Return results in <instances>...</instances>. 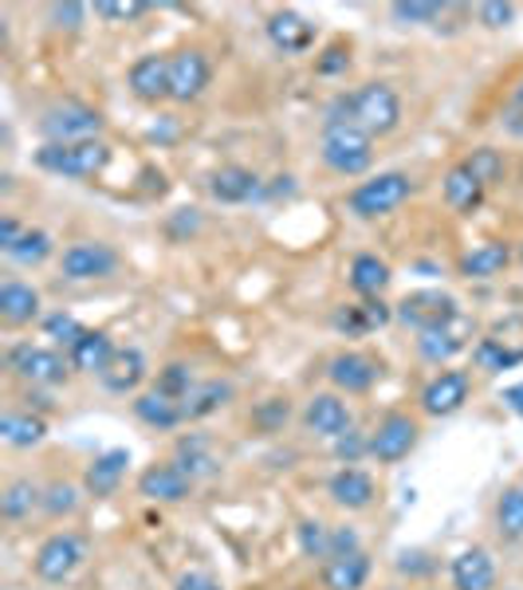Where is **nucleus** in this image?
<instances>
[{
  "label": "nucleus",
  "instance_id": "52",
  "mask_svg": "<svg viewBox=\"0 0 523 590\" xmlns=\"http://www.w3.org/2000/svg\"><path fill=\"white\" fill-rule=\"evenodd\" d=\"M350 552H363L355 527H331V555H350Z\"/></svg>",
  "mask_w": 523,
  "mask_h": 590
},
{
  "label": "nucleus",
  "instance_id": "50",
  "mask_svg": "<svg viewBox=\"0 0 523 590\" xmlns=\"http://www.w3.org/2000/svg\"><path fill=\"white\" fill-rule=\"evenodd\" d=\"M47 20H52L56 29H67V32L84 29L87 4H52V9H47Z\"/></svg>",
  "mask_w": 523,
  "mask_h": 590
},
{
  "label": "nucleus",
  "instance_id": "5",
  "mask_svg": "<svg viewBox=\"0 0 523 590\" xmlns=\"http://www.w3.org/2000/svg\"><path fill=\"white\" fill-rule=\"evenodd\" d=\"M103 126L107 119L94 107L87 103H56L47 107L44 114H40V134H44V142H59V146H71V142H99L103 138Z\"/></svg>",
  "mask_w": 523,
  "mask_h": 590
},
{
  "label": "nucleus",
  "instance_id": "13",
  "mask_svg": "<svg viewBox=\"0 0 523 590\" xmlns=\"http://www.w3.org/2000/svg\"><path fill=\"white\" fill-rule=\"evenodd\" d=\"M303 430L311 437H343L346 430H355V413L346 405L343 393L335 390H323V393H311L308 405H303Z\"/></svg>",
  "mask_w": 523,
  "mask_h": 590
},
{
  "label": "nucleus",
  "instance_id": "34",
  "mask_svg": "<svg viewBox=\"0 0 523 590\" xmlns=\"http://www.w3.org/2000/svg\"><path fill=\"white\" fill-rule=\"evenodd\" d=\"M346 276H350V288H355L358 300H378L393 280L390 264L378 253H358L355 260H350V272Z\"/></svg>",
  "mask_w": 523,
  "mask_h": 590
},
{
  "label": "nucleus",
  "instance_id": "3",
  "mask_svg": "<svg viewBox=\"0 0 523 590\" xmlns=\"http://www.w3.org/2000/svg\"><path fill=\"white\" fill-rule=\"evenodd\" d=\"M413 197V178L402 169H386V174H374V178L358 181L350 193H346V209L358 216V221H378V216H390L393 209H402Z\"/></svg>",
  "mask_w": 523,
  "mask_h": 590
},
{
  "label": "nucleus",
  "instance_id": "24",
  "mask_svg": "<svg viewBox=\"0 0 523 590\" xmlns=\"http://www.w3.org/2000/svg\"><path fill=\"white\" fill-rule=\"evenodd\" d=\"M327 492L338 508H346V512H363V508H370L374 497H378V485H374V477L366 469L343 465V469L327 480Z\"/></svg>",
  "mask_w": 523,
  "mask_h": 590
},
{
  "label": "nucleus",
  "instance_id": "28",
  "mask_svg": "<svg viewBox=\"0 0 523 590\" xmlns=\"http://www.w3.org/2000/svg\"><path fill=\"white\" fill-rule=\"evenodd\" d=\"M114 343L107 331H94L87 327L84 335L75 338L71 347H67V363H71V370H79V375H103L107 363L114 358Z\"/></svg>",
  "mask_w": 523,
  "mask_h": 590
},
{
  "label": "nucleus",
  "instance_id": "33",
  "mask_svg": "<svg viewBox=\"0 0 523 590\" xmlns=\"http://www.w3.org/2000/svg\"><path fill=\"white\" fill-rule=\"evenodd\" d=\"M370 571H374V563L366 552L331 555V559L323 563V590H363Z\"/></svg>",
  "mask_w": 523,
  "mask_h": 590
},
{
  "label": "nucleus",
  "instance_id": "56",
  "mask_svg": "<svg viewBox=\"0 0 523 590\" xmlns=\"http://www.w3.org/2000/svg\"><path fill=\"white\" fill-rule=\"evenodd\" d=\"M504 405L515 413V418H523V382L508 386V390H504Z\"/></svg>",
  "mask_w": 523,
  "mask_h": 590
},
{
  "label": "nucleus",
  "instance_id": "47",
  "mask_svg": "<svg viewBox=\"0 0 523 590\" xmlns=\"http://www.w3.org/2000/svg\"><path fill=\"white\" fill-rule=\"evenodd\" d=\"M84 331H87L84 323H79L75 315H67V311H56V315L44 319V335L56 338V343H64V347H71V343L84 335Z\"/></svg>",
  "mask_w": 523,
  "mask_h": 590
},
{
  "label": "nucleus",
  "instance_id": "41",
  "mask_svg": "<svg viewBox=\"0 0 523 590\" xmlns=\"http://www.w3.org/2000/svg\"><path fill=\"white\" fill-rule=\"evenodd\" d=\"M291 422V398H264V402H256V410H253V430L256 433H280L283 425Z\"/></svg>",
  "mask_w": 523,
  "mask_h": 590
},
{
  "label": "nucleus",
  "instance_id": "53",
  "mask_svg": "<svg viewBox=\"0 0 523 590\" xmlns=\"http://www.w3.org/2000/svg\"><path fill=\"white\" fill-rule=\"evenodd\" d=\"M174 590H221V582H216L213 575H205V571H186Z\"/></svg>",
  "mask_w": 523,
  "mask_h": 590
},
{
  "label": "nucleus",
  "instance_id": "10",
  "mask_svg": "<svg viewBox=\"0 0 523 590\" xmlns=\"http://www.w3.org/2000/svg\"><path fill=\"white\" fill-rule=\"evenodd\" d=\"M119 253L103 241H75L71 248H64V260H59V272L71 283H91L107 280V276L119 272Z\"/></svg>",
  "mask_w": 523,
  "mask_h": 590
},
{
  "label": "nucleus",
  "instance_id": "38",
  "mask_svg": "<svg viewBox=\"0 0 523 590\" xmlns=\"http://www.w3.org/2000/svg\"><path fill=\"white\" fill-rule=\"evenodd\" d=\"M496 532L504 539H523V485L504 488L496 497Z\"/></svg>",
  "mask_w": 523,
  "mask_h": 590
},
{
  "label": "nucleus",
  "instance_id": "55",
  "mask_svg": "<svg viewBox=\"0 0 523 590\" xmlns=\"http://www.w3.org/2000/svg\"><path fill=\"white\" fill-rule=\"evenodd\" d=\"M500 126H504L508 134H512V138H523V103H508L504 107V119H500Z\"/></svg>",
  "mask_w": 523,
  "mask_h": 590
},
{
  "label": "nucleus",
  "instance_id": "26",
  "mask_svg": "<svg viewBox=\"0 0 523 590\" xmlns=\"http://www.w3.org/2000/svg\"><path fill=\"white\" fill-rule=\"evenodd\" d=\"M418 355L425 358V363L433 366H445L453 363V358L460 355V350H468V327H465V315L457 319V323H448V327H437V331H421L418 338Z\"/></svg>",
  "mask_w": 523,
  "mask_h": 590
},
{
  "label": "nucleus",
  "instance_id": "4",
  "mask_svg": "<svg viewBox=\"0 0 523 590\" xmlns=\"http://www.w3.org/2000/svg\"><path fill=\"white\" fill-rule=\"evenodd\" d=\"M36 162L44 174H56V178H94L111 166V146L103 138L99 142H71V146H59V142H44L36 151Z\"/></svg>",
  "mask_w": 523,
  "mask_h": 590
},
{
  "label": "nucleus",
  "instance_id": "8",
  "mask_svg": "<svg viewBox=\"0 0 523 590\" xmlns=\"http://www.w3.org/2000/svg\"><path fill=\"white\" fill-rule=\"evenodd\" d=\"M87 563V539L79 532H52L44 544L36 547V575L44 582H67L79 567Z\"/></svg>",
  "mask_w": 523,
  "mask_h": 590
},
{
  "label": "nucleus",
  "instance_id": "18",
  "mask_svg": "<svg viewBox=\"0 0 523 590\" xmlns=\"http://www.w3.org/2000/svg\"><path fill=\"white\" fill-rule=\"evenodd\" d=\"M512 260L515 253L508 241H480L468 253H460L457 276H465V280H496V276H504L512 268Z\"/></svg>",
  "mask_w": 523,
  "mask_h": 590
},
{
  "label": "nucleus",
  "instance_id": "20",
  "mask_svg": "<svg viewBox=\"0 0 523 590\" xmlns=\"http://www.w3.org/2000/svg\"><path fill=\"white\" fill-rule=\"evenodd\" d=\"M174 465L186 472L189 480H209L221 472V453H216V441L205 437V433H189V437L178 441L174 449Z\"/></svg>",
  "mask_w": 523,
  "mask_h": 590
},
{
  "label": "nucleus",
  "instance_id": "48",
  "mask_svg": "<svg viewBox=\"0 0 523 590\" xmlns=\"http://www.w3.org/2000/svg\"><path fill=\"white\" fill-rule=\"evenodd\" d=\"M477 20L485 24V29H512L515 4H504V0H485V4H477Z\"/></svg>",
  "mask_w": 523,
  "mask_h": 590
},
{
  "label": "nucleus",
  "instance_id": "23",
  "mask_svg": "<svg viewBox=\"0 0 523 590\" xmlns=\"http://www.w3.org/2000/svg\"><path fill=\"white\" fill-rule=\"evenodd\" d=\"M126 469H131V453H126V449L99 453V457H94L91 465H87V472H84V492H87V497H94V500L114 497V492H119V485H122V477H126Z\"/></svg>",
  "mask_w": 523,
  "mask_h": 590
},
{
  "label": "nucleus",
  "instance_id": "42",
  "mask_svg": "<svg viewBox=\"0 0 523 590\" xmlns=\"http://www.w3.org/2000/svg\"><path fill=\"white\" fill-rule=\"evenodd\" d=\"M44 508L52 520H64V515H75L79 512V485H71V480H52V485L44 488Z\"/></svg>",
  "mask_w": 523,
  "mask_h": 590
},
{
  "label": "nucleus",
  "instance_id": "35",
  "mask_svg": "<svg viewBox=\"0 0 523 590\" xmlns=\"http://www.w3.org/2000/svg\"><path fill=\"white\" fill-rule=\"evenodd\" d=\"M44 437H47V422L40 418V413L9 410L4 418H0V441H4L9 449H36Z\"/></svg>",
  "mask_w": 523,
  "mask_h": 590
},
{
  "label": "nucleus",
  "instance_id": "39",
  "mask_svg": "<svg viewBox=\"0 0 523 590\" xmlns=\"http://www.w3.org/2000/svg\"><path fill=\"white\" fill-rule=\"evenodd\" d=\"M296 539H299V552L308 555V559H331V527L323 520H299L296 524Z\"/></svg>",
  "mask_w": 523,
  "mask_h": 590
},
{
  "label": "nucleus",
  "instance_id": "59",
  "mask_svg": "<svg viewBox=\"0 0 523 590\" xmlns=\"http://www.w3.org/2000/svg\"><path fill=\"white\" fill-rule=\"evenodd\" d=\"M515 260H520V264H523V244H520V253H515Z\"/></svg>",
  "mask_w": 523,
  "mask_h": 590
},
{
  "label": "nucleus",
  "instance_id": "22",
  "mask_svg": "<svg viewBox=\"0 0 523 590\" xmlns=\"http://www.w3.org/2000/svg\"><path fill=\"white\" fill-rule=\"evenodd\" d=\"M126 87L138 103H162L169 99V56H142L126 71Z\"/></svg>",
  "mask_w": 523,
  "mask_h": 590
},
{
  "label": "nucleus",
  "instance_id": "29",
  "mask_svg": "<svg viewBox=\"0 0 523 590\" xmlns=\"http://www.w3.org/2000/svg\"><path fill=\"white\" fill-rule=\"evenodd\" d=\"M453 590H496V563L485 547H468L448 563Z\"/></svg>",
  "mask_w": 523,
  "mask_h": 590
},
{
  "label": "nucleus",
  "instance_id": "21",
  "mask_svg": "<svg viewBox=\"0 0 523 590\" xmlns=\"http://www.w3.org/2000/svg\"><path fill=\"white\" fill-rule=\"evenodd\" d=\"M146 375H149L146 355H142L138 347H119L111 363H107V370L99 375V382H103L107 393L126 398V393H138V386L146 382Z\"/></svg>",
  "mask_w": 523,
  "mask_h": 590
},
{
  "label": "nucleus",
  "instance_id": "60",
  "mask_svg": "<svg viewBox=\"0 0 523 590\" xmlns=\"http://www.w3.org/2000/svg\"><path fill=\"white\" fill-rule=\"evenodd\" d=\"M520 485H523V480H520Z\"/></svg>",
  "mask_w": 523,
  "mask_h": 590
},
{
  "label": "nucleus",
  "instance_id": "32",
  "mask_svg": "<svg viewBox=\"0 0 523 590\" xmlns=\"http://www.w3.org/2000/svg\"><path fill=\"white\" fill-rule=\"evenodd\" d=\"M0 319L9 327H29L40 319V291L24 280H4L0 283Z\"/></svg>",
  "mask_w": 523,
  "mask_h": 590
},
{
  "label": "nucleus",
  "instance_id": "7",
  "mask_svg": "<svg viewBox=\"0 0 523 590\" xmlns=\"http://www.w3.org/2000/svg\"><path fill=\"white\" fill-rule=\"evenodd\" d=\"M393 319L410 331H437V327H448V323H457L460 319V303L457 296H448L441 288H421V291H410L398 308H393Z\"/></svg>",
  "mask_w": 523,
  "mask_h": 590
},
{
  "label": "nucleus",
  "instance_id": "25",
  "mask_svg": "<svg viewBox=\"0 0 523 590\" xmlns=\"http://www.w3.org/2000/svg\"><path fill=\"white\" fill-rule=\"evenodd\" d=\"M134 418H138L146 430H158V433H169L178 430L181 422H186V413H181V402H174L169 393H162L158 386H149V390L134 393L131 402Z\"/></svg>",
  "mask_w": 523,
  "mask_h": 590
},
{
  "label": "nucleus",
  "instance_id": "19",
  "mask_svg": "<svg viewBox=\"0 0 523 590\" xmlns=\"http://www.w3.org/2000/svg\"><path fill=\"white\" fill-rule=\"evenodd\" d=\"M335 331L346 338H363L370 331H382L386 323H393V308L378 296V300H358V303H343L335 311Z\"/></svg>",
  "mask_w": 523,
  "mask_h": 590
},
{
  "label": "nucleus",
  "instance_id": "11",
  "mask_svg": "<svg viewBox=\"0 0 523 590\" xmlns=\"http://www.w3.org/2000/svg\"><path fill=\"white\" fill-rule=\"evenodd\" d=\"M213 79V64L201 47H181L169 56V99L174 103H197Z\"/></svg>",
  "mask_w": 523,
  "mask_h": 590
},
{
  "label": "nucleus",
  "instance_id": "31",
  "mask_svg": "<svg viewBox=\"0 0 523 590\" xmlns=\"http://www.w3.org/2000/svg\"><path fill=\"white\" fill-rule=\"evenodd\" d=\"M441 193H445V205L453 209V213H460V216H472L480 205H485V193L488 189L480 186L472 174L465 169V162H457V166L448 169L445 174V181H441Z\"/></svg>",
  "mask_w": 523,
  "mask_h": 590
},
{
  "label": "nucleus",
  "instance_id": "49",
  "mask_svg": "<svg viewBox=\"0 0 523 590\" xmlns=\"http://www.w3.org/2000/svg\"><path fill=\"white\" fill-rule=\"evenodd\" d=\"M335 457L346 465H355L358 457H370V437L358 430H346L343 437H335Z\"/></svg>",
  "mask_w": 523,
  "mask_h": 590
},
{
  "label": "nucleus",
  "instance_id": "17",
  "mask_svg": "<svg viewBox=\"0 0 523 590\" xmlns=\"http://www.w3.org/2000/svg\"><path fill=\"white\" fill-rule=\"evenodd\" d=\"M264 32H268V44L276 47V52H283V56H303V52H311V44H315V24L296 9L271 12Z\"/></svg>",
  "mask_w": 523,
  "mask_h": 590
},
{
  "label": "nucleus",
  "instance_id": "51",
  "mask_svg": "<svg viewBox=\"0 0 523 590\" xmlns=\"http://www.w3.org/2000/svg\"><path fill=\"white\" fill-rule=\"evenodd\" d=\"M201 229V209H178V213L169 216V236L174 241H186Z\"/></svg>",
  "mask_w": 523,
  "mask_h": 590
},
{
  "label": "nucleus",
  "instance_id": "37",
  "mask_svg": "<svg viewBox=\"0 0 523 590\" xmlns=\"http://www.w3.org/2000/svg\"><path fill=\"white\" fill-rule=\"evenodd\" d=\"M56 253V241H52V233H44V229H24V236H20L12 248H4V256H9L12 264H20V268H40V264L47 260V256Z\"/></svg>",
  "mask_w": 523,
  "mask_h": 590
},
{
  "label": "nucleus",
  "instance_id": "12",
  "mask_svg": "<svg viewBox=\"0 0 523 590\" xmlns=\"http://www.w3.org/2000/svg\"><path fill=\"white\" fill-rule=\"evenodd\" d=\"M9 370L29 386H59L67 378V370H71V363L47 347L16 343V347L9 350Z\"/></svg>",
  "mask_w": 523,
  "mask_h": 590
},
{
  "label": "nucleus",
  "instance_id": "58",
  "mask_svg": "<svg viewBox=\"0 0 523 590\" xmlns=\"http://www.w3.org/2000/svg\"><path fill=\"white\" fill-rule=\"evenodd\" d=\"M512 99H515V103H523V79H520V84H515V91H512Z\"/></svg>",
  "mask_w": 523,
  "mask_h": 590
},
{
  "label": "nucleus",
  "instance_id": "57",
  "mask_svg": "<svg viewBox=\"0 0 523 590\" xmlns=\"http://www.w3.org/2000/svg\"><path fill=\"white\" fill-rule=\"evenodd\" d=\"M288 193H296V178H291V174H280L276 186H271V197H288Z\"/></svg>",
  "mask_w": 523,
  "mask_h": 590
},
{
  "label": "nucleus",
  "instance_id": "15",
  "mask_svg": "<svg viewBox=\"0 0 523 590\" xmlns=\"http://www.w3.org/2000/svg\"><path fill=\"white\" fill-rule=\"evenodd\" d=\"M138 497H146L149 504H186L193 497V480L174 460H158L138 472Z\"/></svg>",
  "mask_w": 523,
  "mask_h": 590
},
{
  "label": "nucleus",
  "instance_id": "46",
  "mask_svg": "<svg viewBox=\"0 0 523 590\" xmlns=\"http://www.w3.org/2000/svg\"><path fill=\"white\" fill-rule=\"evenodd\" d=\"M346 67H350V44H343V40H335V44H327L323 52L315 56V71L323 79H335L343 76Z\"/></svg>",
  "mask_w": 523,
  "mask_h": 590
},
{
  "label": "nucleus",
  "instance_id": "45",
  "mask_svg": "<svg viewBox=\"0 0 523 590\" xmlns=\"http://www.w3.org/2000/svg\"><path fill=\"white\" fill-rule=\"evenodd\" d=\"M94 12H99L103 20H111V24H131V20L146 16L149 4L146 0H99Z\"/></svg>",
  "mask_w": 523,
  "mask_h": 590
},
{
  "label": "nucleus",
  "instance_id": "36",
  "mask_svg": "<svg viewBox=\"0 0 523 590\" xmlns=\"http://www.w3.org/2000/svg\"><path fill=\"white\" fill-rule=\"evenodd\" d=\"M44 504V488H36L32 480H9L4 492H0V515L9 520V524H20L24 515H32V508Z\"/></svg>",
  "mask_w": 523,
  "mask_h": 590
},
{
  "label": "nucleus",
  "instance_id": "30",
  "mask_svg": "<svg viewBox=\"0 0 523 590\" xmlns=\"http://www.w3.org/2000/svg\"><path fill=\"white\" fill-rule=\"evenodd\" d=\"M233 398H236V386L229 378H205V382H197L189 390V398L181 402V413H186V422H205V418L224 410Z\"/></svg>",
  "mask_w": 523,
  "mask_h": 590
},
{
  "label": "nucleus",
  "instance_id": "16",
  "mask_svg": "<svg viewBox=\"0 0 523 590\" xmlns=\"http://www.w3.org/2000/svg\"><path fill=\"white\" fill-rule=\"evenodd\" d=\"M378 378H382V366L363 350H338L327 363V382L335 386V393H370Z\"/></svg>",
  "mask_w": 523,
  "mask_h": 590
},
{
  "label": "nucleus",
  "instance_id": "6",
  "mask_svg": "<svg viewBox=\"0 0 523 590\" xmlns=\"http://www.w3.org/2000/svg\"><path fill=\"white\" fill-rule=\"evenodd\" d=\"M472 363L488 375H500V370H512L523 363V315H508L500 323L485 331L472 347Z\"/></svg>",
  "mask_w": 523,
  "mask_h": 590
},
{
  "label": "nucleus",
  "instance_id": "43",
  "mask_svg": "<svg viewBox=\"0 0 523 590\" xmlns=\"http://www.w3.org/2000/svg\"><path fill=\"white\" fill-rule=\"evenodd\" d=\"M390 16L402 24V29H421V24H433V20L445 16V4H433V0H398L390 4Z\"/></svg>",
  "mask_w": 523,
  "mask_h": 590
},
{
  "label": "nucleus",
  "instance_id": "9",
  "mask_svg": "<svg viewBox=\"0 0 523 590\" xmlns=\"http://www.w3.org/2000/svg\"><path fill=\"white\" fill-rule=\"evenodd\" d=\"M418 441H421L418 418L393 410V413H386L382 422H378V430L370 433V457L378 460V465H398V460H405L418 449Z\"/></svg>",
  "mask_w": 523,
  "mask_h": 590
},
{
  "label": "nucleus",
  "instance_id": "1",
  "mask_svg": "<svg viewBox=\"0 0 523 590\" xmlns=\"http://www.w3.org/2000/svg\"><path fill=\"white\" fill-rule=\"evenodd\" d=\"M335 122H350L370 138H386V134L402 126V94L393 91L390 84H363L355 91L335 94L327 103L323 126H335Z\"/></svg>",
  "mask_w": 523,
  "mask_h": 590
},
{
  "label": "nucleus",
  "instance_id": "44",
  "mask_svg": "<svg viewBox=\"0 0 523 590\" xmlns=\"http://www.w3.org/2000/svg\"><path fill=\"white\" fill-rule=\"evenodd\" d=\"M154 386H158L162 393H169L174 402H186L189 390L197 386L193 366H189V363H166V366L158 370V382H154Z\"/></svg>",
  "mask_w": 523,
  "mask_h": 590
},
{
  "label": "nucleus",
  "instance_id": "40",
  "mask_svg": "<svg viewBox=\"0 0 523 590\" xmlns=\"http://www.w3.org/2000/svg\"><path fill=\"white\" fill-rule=\"evenodd\" d=\"M465 169L472 174V178L480 181L485 189H492L496 181L504 178V154L496 151V146H477V151L465 158Z\"/></svg>",
  "mask_w": 523,
  "mask_h": 590
},
{
  "label": "nucleus",
  "instance_id": "27",
  "mask_svg": "<svg viewBox=\"0 0 523 590\" xmlns=\"http://www.w3.org/2000/svg\"><path fill=\"white\" fill-rule=\"evenodd\" d=\"M256 193H260V178H256L253 169L221 166L209 174V197L221 201V205H244V201H253Z\"/></svg>",
  "mask_w": 523,
  "mask_h": 590
},
{
  "label": "nucleus",
  "instance_id": "14",
  "mask_svg": "<svg viewBox=\"0 0 523 590\" xmlns=\"http://www.w3.org/2000/svg\"><path fill=\"white\" fill-rule=\"evenodd\" d=\"M468 393H472V375L468 370H441L425 382L421 390V413L430 418H453L457 410H465Z\"/></svg>",
  "mask_w": 523,
  "mask_h": 590
},
{
  "label": "nucleus",
  "instance_id": "54",
  "mask_svg": "<svg viewBox=\"0 0 523 590\" xmlns=\"http://www.w3.org/2000/svg\"><path fill=\"white\" fill-rule=\"evenodd\" d=\"M20 236H24V229H20L16 216H12V213L0 216V253H4V248H12V244H16Z\"/></svg>",
  "mask_w": 523,
  "mask_h": 590
},
{
  "label": "nucleus",
  "instance_id": "2",
  "mask_svg": "<svg viewBox=\"0 0 523 590\" xmlns=\"http://www.w3.org/2000/svg\"><path fill=\"white\" fill-rule=\"evenodd\" d=\"M319 158L338 178H363L374 166V138L350 122H335V126H323V134H319Z\"/></svg>",
  "mask_w": 523,
  "mask_h": 590
}]
</instances>
